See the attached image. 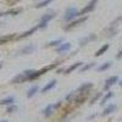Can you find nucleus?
Returning a JSON list of instances; mask_svg holds the SVG:
<instances>
[{
  "label": "nucleus",
  "instance_id": "11",
  "mask_svg": "<svg viewBox=\"0 0 122 122\" xmlns=\"http://www.w3.org/2000/svg\"><path fill=\"white\" fill-rule=\"evenodd\" d=\"M95 39H97V34L92 33V34H89V36H87V37H84V38H82V39H81L79 45H81V46H84V45L89 44L90 42H94Z\"/></svg>",
  "mask_w": 122,
  "mask_h": 122
},
{
  "label": "nucleus",
  "instance_id": "28",
  "mask_svg": "<svg viewBox=\"0 0 122 122\" xmlns=\"http://www.w3.org/2000/svg\"><path fill=\"white\" fill-rule=\"evenodd\" d=\"M76 95H77V92H76V90H75V92H71V93H70L68 95H66V97H65V100L67 101V103H72L73 99L76 98Z\"/></svg>",
  "mask_w": 122,
  "mask_h": 122
},
{
  "label": "nucleus",
  "instance_id": "24",
  "mask_svg": "<svg viewBox=\"0 0 122 122\" xmlns=\"http://www.w3.org/2000/svg\"><path fill=\"white\" fill-rule=\"evenodd\" d=\"M93 67H95V62H90V64H83L82 66H81V72H87V71L92 70Z\"/></svg>",
  "mask_w": 122,
  "mask_h": 122
},
{
  "label": "nucleus",
  "instance_id": "15",
  "mask_svg": "<svg viewBox=\"0 0 122 122\" xmlns=\"http://www.w3.org/2000/svg\"><path fill=\"white\" fill-rule=\"evenodd\" d=\"M38 28H37V26L36 27H32L30 29H28V30H26V32H23L22 34H18V36H16V38L15 39H17V40H20V39H25V38H27V37H29V36H32L36 30H37Z\"/></svg>",
  "mask_w": 122,
  "mask_h": 122
},
{
  "label": "nucleus",
  "instance_id": "31",
  "mask_svg": "<svg viewBox=\"0 0 122 122\" xmlns=\"http://www.w3.org/2000/svg\"><path fill=\"white\" fill-rule=\"evenodd\" d=\"M53 106H54L55 110H56V109H60L61 106H62V101H56L55 104H53Z\"/></svg>",
  "mask_w": 122,
  "mask_h": 122
},
{
  "label": "nucleus",
  "instance_id": "3",
  "mask_svg": "<svg viewBox=\"0 0 122 122\" xmlns=\"http://www.w3.org/2000/svg\"><path fill=\"white\" fill-rule=\"evenodd\" d=\"M33 72V70H26V71H23V72H21V73H18V75H16L12 79H11V84H21V83H25V82H27V78H28V76Z\"/></svg>",
  "mask_w": 122,
  "mask_h": 122
},
{
  "label": "nucleus",
  "instance_id": "14",
  "mask_svg": "<svg viewBox=\"0 0 122 122\" xmlns=\"http://www.w3.org/2000/svg\"><path fill=\"white\" fill-rule=\"evenodd\" d=\"M36 50V45L33 44H29V45H26L25 48H22L21 50H20V55H28V54H32L33 51Z\"/></svg>",
  "mask_w": 122,
  "mask_h": 122
},
{
  "label": "nucleus",
  "instance_id": "29",
  "mask_svg": "<svg viewBox=\"0 0 122 122\" xmlns=\"http://www.w3.org/2000/svg\"><path fill=\"white\" fill-rule=\"evenodd\" d=\"M21 12V9H11L9 10V11H5V16L6 15H11V16H16Z\"/></svg>",
  "mask_w": 122,
  "mask_h": 122
},
{
  "label": "nucleus",
  "instance_id": "21",
  "mask_svg": "<svg viewBox=\"0 0 122 122\" xmlns=\"http://www.w3.org/2000/svg\"><path fill=\"white\" fill-rule=\"evenodd\" d=\"M38 92H39V87L38 86H33V87H30L29 89H28V92H27V98L29 99V98H33L37 93H38Z\"/></svg>",
  "mask_w": 122,
  "mask_h": 122
},
{
  "label": "nucleus",
  "instance_id": "18",
  "mask_svg": "<svg viewBox=\"0 0 122 122\" xmlns=\"http://www.w3.org/2000/svg\"><path fill=\"white\" fill-rule=\"evenodd\" d=\"M116 109H117V106H116L115 104H109V105L104 109L103 112H101V116H107V115H111V114H112Z\"/></svg>",
  "mask_w": 122,
  "mask_h": 122
},
{
  "label": "nucleus",
  "instance_id": "10",
  "mask_svg": "<svg viewBox=\"0 0 122 122\" xmlns=\"http://www.w3.org/2000/svg\"><path fill=\"white\" fill-rule=\"evenodd\" d=\"M71 49V43L68 42H62L61 44H59L56 46V53L57 54H62V53H66Z\"/></svg>",
  "mask_w": 122,
  "mask_h": 122
},
{
  "label": "nucleus",
  "instance_id": "26",
  "mask_svg": "<svg viewBox=\"0 0 122 122\" xmlns=\"http://www.w3.org/2000/svg\"><path fill=\"white\" fill-rule=\"evenodd\" d=\"M62 42H64L62 39H55V40H51V42H49L45 46H46V48H56L59 44H61Z\"/></svg>",
  "mask_w": 122,
  "mask_h": 122
},
{
  "label": "nucleus",
  "instance_id": "4",
  "mask_svg": "<svg viewBox=\"0 0 122 122\" xmlns=\"http://www.w3.org/2000/svg\"><path fill=\"white\" fill-rule=\"evenodd\" d=\"M87 20H88V15H84V16H78V18H75V20H72L71 22H68V23L64 27V29H65V30H71V29L76 28L77 26L84 23V22L87 21Z\"/></svg>",
  "mask_w": 122,
  "mask_h": 122
},
{
  "label": "nucleus",
  "instance_id": "16",
  "mask_svg": "<svg viewBox=\"0 0 122 122\" xmlns=\"http://www.w3.org/2000/svg\"><path fill=\"white\" fill-rule=\"evenodd\" d=\"M16 33H12V34H5V36H1L0 37V45H3V44H6L9 42H11V40H14L16 38Z\"/></svg>",
  "mask_w": 122,
  "mask_h": 122
},
{
  "label": "nucleus",
  "instance_id": "9",
  "mask_svg": "<svg viewBox=\"0 0 122 122\" xmlns=\"http://www.w3.org/2000/svg\"><path fill=\"white\" fill-rule=\"evenodd\" d=\"M88 95H89V94H79V93H77V95H76V98L73 99L72 103H75V106L82 105L83 103H86V101H87Z\"/></svg>",
  "mask_w": 122,
  "mask_h": 122
},
{
  "label": "nucleus",
  "instance_id": "22",
  "mask_svg": "<svg viewBox=\"0 0 122 122\" xmlns=\"http://www.w3.org/2000/svg\"><path fill=\"white\" fill-rule=\"evenodd\" d=\"M109 48H110V45L109 44H104L103 46H100L98 50H97V53H95V56L98 57V56H101L103 54H105L107 50H109Z\"/></svg>",
  "mask_w": 122,
  "mask_h": 122
},
{
  "label": "nucleus",
  "instance_id": "35",
  "mask_svg": "<svg viewBox=\"0 0 122 122\" xmlns=\"http://www.w3.org/2000/svg\"><path fill=\"white\" fill-rule=\"evenodd\" d=\"M120 87H122V81H121V82H120Z\"/></svg>",
  "mask_w": 122,
  "mask_h": 122
},
{
  "label": "nucleus",
  "instance_id": "19",
  "mask_svg": "<svg viewBox=\"0 0 122 122\" xmlns=\"http://www.w3.org/2000/svg\"><path fill=\"white\" fill-rule=\"evenodd\" d=\"M11 104H15V97L14 95H9V97L0 100V105H3V106H7Z\"/></svg>",
  "mask_w": 122,
  "mask_h": 122
},
{
  "label": "nucleus",
  "instance_id": "27",
  "mask_svg": "<svg viewBox=\"0 0 122 122\" xmlns=\"http://www.w3.org/2000/svg\"><path fill=\"white\" fill-rule=\"evenodd\" d=\"M17 110H18V107L15 104H11V105H7L6 106V112L7 114H14V112H16Z\"/></svg>",
  "mask_w": 122,
  "mask_h": 122
},
{
  "label": "nucleus",
  "instance_id": "7",
  "mask_svg": "<svg viewBox=\"0 0 122 122\" xmlns=\"http://www.w3.org/2000/svg\"><path fill=\"white\" fill-rule=\"evenodd\" d=\"M94 84L92 83V82H87V83H83V84H81L78 88H77V93L79 94H89V92L93 89Z\"/></svg>",
  "mask_w": 122,
  "mask_h": 122
},
{
  "label": "nucleus",
  "instance_id": "25",
  "mask_svg": "<svg viewBox=\"0 0 122 122\" xmlns=\"http://www.w3.org/2000/svg\"><path fill=\"white\" fill-rule=\"evenodd\" d=\"M54 1V0H42V1H39L34 7L36 9H42V7H45V6H48L49 4H51Z\"/></svg>",
  "mask_w": 122,
  "mask_h": 122
},
{
  "label": "nucleus",
  "instance_id": "36",
  "mask_svg": "<svg viewBox=\"0 0 122 122\" xmlns=\"http://www.w3.org/2000/svg\"><path fill=\"white\" fill-rule=\"evenodd\" d=\"M1 67H3V64H1V62H0V68H1Z\"/></svg>",
  "mask_w": 122,
  "mask_h": 122
},
{
  "label": "nucleus",
  "instance_id": "5",
  "mask_svg": "<svg viewBox=\"0 0 122 122\" xmlns=\"http://www.w3.org/2000/svg\"><path fill=\"white\" fill-rule=\"evenodd\" d=\"M98 1L99 0H90V1L82 10H81V11H78V16H84V15H88L89 12H92L95 9V6L98 5Z\"/></svg>",
  "mask_w": 122,
  "mask_h": 122
},
{
  "label": "nucleus",
  "instance_id": "20",
  "mask_svg": "<svg viewBox=\"0 0 122 122\" xmlns=\"http://www.w3.org/2000/svg\"><path fill=\"white\" fill-rule=\"evenodd\" d=\"M114 97V92H111V90H107V93L104 95V97H101V101H100V104L101 105H105L107 101Z\"/></svg>",
  "mask_w": 122,
  "mask_h": 122
},
{
  "label": "nucleus",
  "instance_id": "12",
  "mask_svg": "<svg viewBox=\"0 0 122 122\" xmlns=\"http://www.w3.org/2000/svg\"><path fill=\"white\" fill-rule=\"evenodd\" d=\"M82 65H83V62H76V64H72V65H70L67 68H65V70L62 71V73H64V75H70V73H72L73 71L78 70Z\"/></svg>",
  "mask_w": 122,
  "mask_h": 122
},
{
  "label": "nucleus",
  "instance_id": "33",
  "mask_svg": "<svg viewBox=\"0 0 122 122\" xmlns=\"http://www.w3.org/2000/svg\"><path fill=\"white\" fill-rule=\"evenodd\" d=\"M116 59H117V60L122 59V50H121V51H120L118 54H116Z\"/></svg>",
  "mask_w": 122,
  "mask_h": 122
},
{
  "label": "nucleus",
  "instance_id": "2",
  "mask_svg": "<svg viewBox=\"0 0 122 122\" xmlns=\"http://www.w3.org/2000/svg\"><path fill=\"white\" fill-rule=\"evenodd\" d=\"M54 17H55V12H54V11H49V12L44 14L42 17H40L39 22H38V25H37V28H38V29H45V28L48 27L49 22L51 21Z\"/></svg>",
  "mask_w": 122,
  "mask_h": 122
},
{
  "label": "nucleus",
  "instance_id": "23",
  "mask_svg": "<svg viewBox=\"0 0 122 122\" xmlns=\"http://www.w3.org/2000/svg\"><path fill=\"white\" fill-rule=\"evenodd\" d=\"M111 65H112V62H110V61H107V62H104L103 65H100V66L97 68V71H98V72H103V71H106V70H109V68L111 67Z\"/></svg>",
  "mask_w": 122,
  "mask_h": 122
},
{
  "label": "nucleus",
  "instance_id": "32",
  "mask_svg": "<svg viewBox=\"0 0 122 122\" xmlns=\"http://www.w3.org/2000/svg\"><path fill=\"white\" fill-rule=\"evenodd\" d=\"M6 1H7L10 5H15L16 3H18V1H20V0H6Z\"/></svg>",
  "mask_w": 122,
  "mask_h": 122
},
{
  "label": "nucleus",
  "instance_id": "6",
  "mask_svg": "<svg viewBox=\"0 0 122 122\" xmlns=\"http://www.w3.org/2000/svg\"><path fill=\"white\" fill-rule=\"evenodd\" d=\"M78 17V10L76 7H68L66 11H65V15H64V21L66 22H71L72 20L77 18Z\"/></svg>",
  "mask_w": 122,
  "mask_h": 122
},
{
  "label": "nucleus",
  "instance_id": "1",
  "mask_svg": "<svg viewBox=\"0 0 122 122\" xmlns=\"http://www.w3.org/2000/svg\"><path fill=\"white\" fill-rule=\"evenodd\" d=\"M59 66V62H55V64H50V65H46V66H44V67H42L40 70H33V72L30 73L29 76H28V78H27V82L29 81V82H32V81H36V79H38L39 77H42L44 73H46V72H49V71H51V70H54V68H56Z\"/></svg>",
  "mask_w": 122,
  "mask_h": 122
},
{
  "label": "nucleus",
  "instance_id": "34",
  "mask_svg": "<svg viewBox=\"0 0 122 122\" xmlns=\"http://www.w3.org/2000/svg\"><path fill=\"white\" fill-rule=\"evenodd\" d=\"M0 122H9L7 120H3V121H0Z\"/></svg>",
  "mask_w": 122,
  "mask_h": 122
},
{
  "label": "nucleus",
  "instance_id": "13",
  "mask_svg": "<svg viewBox=\"0 0 122 122\" xmlns=\"http://www.w3.org/2000/svg\"><path fill=\"white\" fill-rule=\"evenodd\" d=\"M56 83H57V81H56V79H51L49 83H46V84L42 88V90H40V92H42V94H45V93H48V92L51 90L53 88H55Z\"/></svg>",
  "mask_w": 122,
  "mask_h": 122
},
{
  "label": "nucleus",
  "instance_id": "30",
  "mask_svg": "<svg viewBox=\"0 0 122 122\" xmlns=\"http://www.w3.org/2000/svg\"><path fill=\"white\" fill-rule=\"evenodd\" d=\"M101 97H103V93H97L93 98L90 99V103H89V104H90V105H94L99 99H101Z\"/></svg>",
  "mask_w": 122,
  "mask_h": 122
},
{
  "label": "nucleus",
  "instance_id": "17",
  "mask_svg": "<svg viewBox=\"0 0 122 122\" xmlns=\"http://www.w3.org/2000/svg\"><path fill=\"white\" fill-rule=\"evenodd\" d=\"M54 111H55V109H54L53 104H49V105H46V106L43 109L42 112H43V116H44V117H50V116H53Z\"/></svg>",
  "mask_w": 122,
  "mask_h": 122
},
{
  "label": "nucleus",
  "instance_id": "37",
  "mask_svg": "<svg viewBox=\"0 0 122 122\" xmlns=\"http://www.w3.org/2000/svg\"><path fill=\"white\" fill-rule=\"evenodd\" d=\"M120 20H122V16H121V17H120V18H118V20H117V21H120Z\"/></svg>",
  "mask_w": 122,
  "mask_h": 122
},
{
  "label": "nucleus",
  "instance_id": "8",
  "mask_svg": "<svg viewBox=\"0 0 122 122\" xmlns=\"http://www.w3.org/2000/svg\"><path fill=\"white\" fill-rule=\"evenodd\" d=\"M118 82V77L117 76H111L105 81V84H104V90H109L112 86H115Z\"/></svg>",
  "mask_w": 122,
  "mask_h": 122
}]
</instances>
